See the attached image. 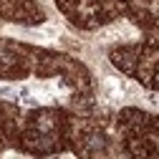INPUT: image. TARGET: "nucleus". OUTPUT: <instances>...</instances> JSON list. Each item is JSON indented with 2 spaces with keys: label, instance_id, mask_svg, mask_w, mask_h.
Wrapping results in <instances>:
<instances>
[{
  "label": "nucleus",
  "instance_id": "f257e3e1",
  "mask_svg": "<svg viewBox=\"0 0 159 159\" xmlns=\"http://www.w3.org/2000/svg\"><path fill=\"white\" fill-rule=\"evenodd\" d=\"M63 81H28V84H13L0 86V98L23 104V106H41V104H58L66 98Z\"/></svg>",
  "mask_w": 159,
  "mask_h": 159
},
{
  "label": "nucleus",
  "instance_id": "f03ea898",
  "mask_svg": "<svg viewBox=\"0 0 159 159\" xmlns=\"http://www.w3.org/2000/svg\"><path fill=\"white\" fill-rule=\"evenodd\" d=\"M98 96H101V101L109 104V106H124V104H142L144 91L136 84L124 81V78H119V76H106L101 81Z\"/></svg>",
  "mask_w": 159,
  "mask_h": 159
},
{
  "label": "nucleus",
  "instance_id": "7ed1b4c3",
  "mask_svg": "<svg viewBox=\"0 0 159 159\" xmlns=\"http://www.w3.org/2000/svg\"><path fill=\"white\" fill-rule=\"evenodd\" d=\"M61 23H48L43 28H35V30H20V28H8V33L18 35V38H25V41H33V43H56L58 41V35H61Z\"/></svg>",
  "mask_w": 159,
  "mask_h": 159
},
{
  "label": "nucleus",
  "instance_id": "20e7f679",
  "mask_svg": "<svg viewBox=\"0 0 159 159\" xmlns=\"http://www.w3.org/2000/svg\"><path fill=\"white\" fill-rule=\"evenodd\" d=\"M139 33L134 25L129 23H116L111 28H104L101 33L96 35V41H101V43H126V41H134Z\"/></svg>",
  "mask_w": 159,
  "mask_h": 159
},
{
  "label": "nucleus",
  "instance_id": "39448f33",
  "mask_svg": "<svg viewBox=\"0 0 159 159\" xmlns=\"http://www.w3.org/2000/svg\"><path fill=\"white\" fill-rule=\"evenodd\" d=\"M43 3H48V0H43Z\"/></svg>",
  "mask_w": 159,
  "mask_h": 159
}]
</instances>
